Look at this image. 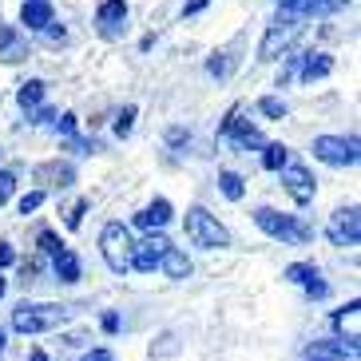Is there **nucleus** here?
<instances>
[{"mask_svg":"<svg viewBox=\"0 0 361 361\" xmlns=\"http://www.w3.org/2000/svg\"><path fill=\"white\" fill-rule=\"evenodd\" d=\"M318 278V266H310V262H294L286 266V282H298V286H306V282H314Z\"/></svg>","mask_w":361,"mask_h":361,"instance_id":"24","label":"nucleus"},{"mask_svg":"<svg viewBox=\"0 0 361 361\" xmlns=\"http://www.w3.org/2000/svg\"><path fill=\"white\" fill-rule=\"evenodd\" d=\"M20 24H28L32 32H44V28L52 24V4H48V0H24Z\"/></svg>","mask_w":361,"mask_h":361,"instance_id":"16","label":"nucleus"},{"mask_svg":"<svg viewBox=\"0 0 361 361\" xmlns=\"http://www.w3.org/2000/svg\"><path fill=\"white\" fill-rule=\"evenodd\" d=\"M207 4H211V0H187V4H183V16H199Z\"/></svg>","mask_w":361,"mask_h":361,"instance_id":"34","label":"nucleus"},{"mask_svg":"<svg viewBox=\"0 0 361 361\" xmlns=\"http://www.w3.org/2000/svg\"><path fill=\"white\" fill-rule=\"evenodd\" d=\"M131 128H135V107H123V111H119V119H116V135L119 139L131 135Z\"/></svg>","mask_w":361,"mask_h":361,"instance_id":"26","label":"nucleus"},{"mask_svg":"<svg viewBox=\"0 0 361 361\" xmlns=\"http://www.w3.org/2000/svg\"><path fill=\"white\" fill-rule=\"evenodd\" d=\"M99 250H104V262L116 270V274H128L131 270V234L123 223H107L99 234Z\"/></svg>","mask_w":361,"mask_h":361,"instance_id":"4","label":"nucleus"},{"mask_svg":"<svg viewBox=\"0 0 361 361\" xmlns=\"http://www.w3.org/2000/svg\"><path fill=\"white\" fill-rule=\"evenodd\" d=\"M294 75H298V56H290V64L282 68V72H278V87H286L290 80H294Z\"/></svg>","mask_w":361,"mask_h":361,"instance_id":"31","label":"nucleus"},{"mask_svg":"<svg viewBox=\"0 0 361 361\" xmlns=\"http://www.w3.org/2000/svg\"><path fill=\"white\" fill-rule=\"evenodd\" d=\"M96 28L104 40H119V36L128 32V0H99Z\"/></svg>","mask_w":361,"mask_h":361,"instance_id":"7","label":"nucleus"},{"mask_svg":"<svg viewBox=\"0 0 361 361\" xmlns=\"http://www.w3.org/2000/svg\"><path fill=\"white\" fill-rule=\"evenodd\" d=\"M16 99H20V107H40V99H44V80H28V84H20Z\"/></svg>","mask_w":361,"mask_h":361,"instance_id":"23","label":"nucleus"},{"mask_svg":"<svg viewBox=\"0 0 361 361\" xmlns=\"http://www.w3.org/2000/svg\"><path fill=\"white\" fill-rule=\"evenodd\" d=\"M298 32H302V20H298V16H282V20H274L270 28H266L262 44H258V60H278V56H286L290 44L298 40Z\"/></svg>","mask_w":361,"mask_h":361,"instance_id":"5","label":"nucleus"},{"mask_svg":"<svg viewBox=\"0 0 361 361\" xmlns=\"http://www.w3.org/2000/svg\"><path fill=\"white\" fill-rule=\"evenodd\" d=\"M52 266H56V278H60V282H80V258H75L72 250L52 255Z\"/></svg>","mask_w":361,"mask_h":361,"instance_id":"19","label":"nucleus"},{"mask_svg":"<svg viewBox=\"0 0 361 361\" xmlns=\"http://www.w3.org/2000/svg\"><path fill=\"white\" fill-rule=\"evenodd\" d=\"M226 139H234V143H238V147H262V135H258V128H250V123H246V119H238V107H231V116H226V123L223 128Z\"/></svg>","mask_w":361,"mask_h":361,"instance_id":"13","label":"nucleus"},{"mask_svg":"<svg viewBox=\"0 0 361 361\" xmlns=\"http://www.w3.org/2000/svg\"><path fill=\"white\" fill-rule=\"evenodd\" d=\"M40 250H44V255H60V250H64V243H60L52 231H40Z\"/></svg>","mask_w":361,"mask_h":361,"instance_id":"28","label":"nucleus"},{"mask_svg":"<svg viewBox=\"0 0 361 361\" xmlns=\"http://www.w3.org/2000/svg\"><path fill=\"white\" fill-rule=\"evenodd\" d=\"M207 68H211V75H226V72H231V60H219V56H214Z\"/></svg>","mask_w":361,"mask_h":361,"instance_id":"36","label":"nucleus"},{"mask_svg":"<svg viewBox=\"0 0 361 361\" xmlns=\"http://www.w3.org/2000/svg\"><path fill=\"white\" fill-rule=\"evenodd\" d=\"M290 163V147L282 143H262V167L266 171H282Z\"/></svg>","mask_w":361,"mask_h":361,"instance_id":"20","label":"nucleus"},{"mask_svg":"<svg viewBox=\"0 0 361 361\" xmlns=\"http://www.w3.org/2000/svg\"><path fill=\"white\" fill-rule=\"evenodd\" d=\"M357 238H361L357 207H341V211H334V219H329V243L334 246H357Z\"/></svg>","mask_w":361,"mask_h":361,"instance_id":"9","label":"nucleus"},{"mask_svg":"<svg viewBox=\"0 0 361 361\" xmlns=\"http://www.w3.org/2000/svg\"><path fill=\"white\" fill-rule=\"evenodd\" d=\"M52 119H56L52 107H40V111H36V123H52Z\"/></svg>","mask_w":361,"mask_h":361,"instance_id":"38","label":"nucleus"},{"mask_svg":"<svg viewBox=\"0 0 361 361\" xmlns=\"http://www.w3.org/2000/svg\"><path fill=\"white\" fill-rule=\"evenodd\" d=\"M4 290H8V282H4V278H0V298H4Z\"/></svg>","mask_w":361,"mask_h":361,"instance_id":"41","label":"nucleus"},{"mask_svg":"<svg viewBox=\"0 0 361 361\" xmlns=\"http://www.w3.org/2000/svg\"><path fill=\"white\" fill-rule=\"evenodd\" d=\"M16 262V250H12L8 243H0V270H4V266H12Z\"/></svg>","mask_w":361,"mask_h":361,"instance_id":"35","label":"nucleus"},{"mask_svg":"<svg viewBox=\"0 0 361 361\" xmlns=\"http://www.w3.org/2000/svg\"><path fill=\"white\" fill-rule=\"evenodd\" d=\"M255 223L262 226L270 238H282V243H310V238H314V231H310L302 219H294V214H278V211H270V207H258Z\"/></svg>","mask_w":361,"mask_h":361,"instance_id":"2","label":"nucleus"},{"mask_svg":"<svg viewBox=\"0 0 361 361\" xmlns=\"http://www.w3.org/2000/svg\"><path fill=\"white\" fill-rule=\"evenodd\" d=\"M32 361H48V357H44V350H32Z\"/></svg>","mask_w":361,"mask_h":361,"instance_id":"40","label":"nucleus"},{"mask_svg":"<svg viewBox=\"0 0 361 361\" xmlns=\"http://www.w3.org/2000/svg\"><path fill=\"white\" fill-rule=\"evenodd\" d=\"M219 187H223V195L231 202H238L246 195V183H243V175H234V171H223V175H219Z\"/></svg>","mask_w":361,"mask_h":361,"instance_id":"22","label":"nucleus"},{"mask_svg":"<svg viewBox=\"0 0 361 361\" xmlns=\"http://www.w3.org/2000/svg\"><path fill=\"white\" fill-rule=\"evenodd\" d=\"M357 135H318L314 139V159L329 163V167H353L357 163Z\"/></svg>","mask_w":361,"mask_h":361,"instance_id":"6","label":"nucleus"},{"mask_svg":"<svg viewBox=\"0 0 361 361\" xmlns=\"http://www.w3.org/2000/svg\"><path fill=\"white\" fill-rule=\"evenodd\" d=\"M286 16H298V20H306V16H329V12H341L350 0H278Z\"/></svg>","mask_w":361,"mask_h":361,"instance_id":"11","label":"nucleus"},{"mask_svg":"<svg viewBox=\"0 0 361 361\" xmlns=\"http://www.w3.org/2000/svg\"><path fill=\"white\" fill-rule=\"evenodd\" d=\"M329 72H334V56L329 52H302L298 56V80H302V84L326 80Z\"/></svg>","mask_w":361,"mask_h":361,"instance_id":"12","label":"nucleus"},{"mask_svg":"<svg viewBox=\"0 0 361 361\" xmlns=\"http://www.w3.org/2000/svg\"><path fill=\"white\" fill-rule=\"evenodd\" d=\"M40 202H44V191H28L20 202H16V207H20V214H32L36 207H40Z\"/></svg>","mask_w":361,"mask_h":361,"instance_id":"29","label":"nucleus"},{"mask_svg":"<svg viewBox=\"0 0 361 361\" xmlns=\"http://www.w3.org/2000/svg\"><path fill=\"white\" fill-rule=\"evenodd\" d=\"M135 223L143 226V231H163V226L171 223V202L167 199H155L151 207H143V211L135 214Z\"/></svg>","mask_w":361,"mask_h":361,"instance_id":"17","label":"nucleus"},{"mask_svg":"<svg viewBox=\"0 0 361 361\" xmlns=\"http://www.w3.org/2000/svg\"><path fill=\"white\" fill-rule=\"evenodd\" d=\"M345 353H357L350 341H338V338H318L306 345V361H341Z\"/></svg>","mask_w":361,"mask_h":361,"instance_id":"15","label":"nucleus"},{"mask_svg":"<svg viewBox=\"0 0 361 361\" xmlns=\"http://www.w3.org/2000/svg\"><path fill=\"white\" fill-rule=\"evenodd\" d=\"M56 128L64 131L68 139H75V116H72V111H68V116H60V123H56Z\"/></svg>","mask_w":361,"mask_h":361,"instance_id":"33","label":"nucleus"},{"mask_svg":"<svg viewBox=\"0 0 361 361\" xmlns=\"http://www.w3.org/2000/svg\"><path fill=\"white\" fill-rule=\"evenodd\" d=\"M104 329H107V334H116V329H119V318H116V314H104Z\"/></svg>","mask_w":361,"mask_h":361,"instance_id":"39","label":"nucleus"},{"mask_svg":"<svg viewBox=\"0 0 361 361\" xmlns=\"http://www.w3.org/2000/svg\"><path fill=\"white\" fill-rule=\"evenodd\" d=\"M258 111H262L266 119H286V104H282L278 96H262L258 99Z\"/></svg>","mask_w":361,"mask_h":361,"instance_id":"25","label":"nucleus"},{"mask_svg":"<svg viewBox=\"0 0 361 361\" xmlns=\"http://www.w3.org/2000/svg\"><path fill=\"white\" fill-rule=\"evenodd\" d=\"M159 266L167 270V278H191V258L183 255L179 246H171L167 255L159 258Z\"/></svg>","mask_w":361,"mask_h":361,"instance_id":"18","label":"nucleus"},{"mask_svg":"<svg viewBox=\"0 0 361 361\" xmlns=\"http://www.w3.org/2000/svg\"><path fill=\"white\" fill-rule=\"evenodd\" d=\"M24 56H28L24 32L16 28V24H0V60H4V64H16V60H24Z\"/></svg>","mask_w":361,"mask_h":361,"instance_id":"14","label":"nucleus"},{"mask_svg":"<svg viewBox=\"0 0 361 361\" xmlns=\"http://www.w3.org/2000/svg\"><path fill=\"white\" fill-rule=\"evenodd\" d=\"M84 211H87V199H80L72 211H68V231H75V226L84 223Z\"/></svg>","mask_w":361,"mask_h":361,"instance_id":"30","label":"nucleus"},{"mask_svg":"<svg viewBox=\"0 0 361 361\" xmlns=\"http://www.w3.org/2000/svg\"><path fill=\"white\" fill-rule=\"evenodd\" d=\"M306 294H310V298H326L329 286L322 282V278H314V282H306Z\"/></svg>","mask_w":361,"mask_h":361,"instance_id":"32","label":"nucleus"},{"mask_svg":"<svg viewBox=\"0 0 361 361\" xmlns=\"http://www.w3.org/2000/svg\"><path fill=\"white\" fill-rule=\"evenodd\" d=\"M80 361H116V357H111V350H92V353H84Z\"/></svg>","mask_w":361,"mask_h":361,"instance_id":"37","label":"nucleus"},{"mask_svg":"<svg viewBox=\"0 0 361 361\" xmlns=\"http://www.w3.org/2000/svg\"><path fill=\"white\" fill-rule=\"evenodd\" d=\"M167 250H171V243L163 238V234H147L143 243H131V266H135L139 274H151Z\"/></svg>","mask_w":361,"mask_h":361,"instance_id":"8","label":"nucleus"},{"mask_svg":"<svg viewBox=\"0 0 361 361\" xmlns=\"http://www.w3.org/2000/svg\"><path fill=\"white\" fill-rule=\"evenodd\" d=\"M12 191H16V175L12 171H0V207L12 199Z\"/></svg>","mask_w":361,"mask_h":361,"instance_id":"27","label":"nucleus"},{"mask_svg":"<svg viewBox=\"0 0 361 361\" xmlns=\"http://www.w3.org/2000/svg\"><path fill=\"white\" fill-rule=\"evenodd\" d=\"M0 353H4V329H0Z\"/></svg>","mask_w":361,"mask_h":361,"instance_id":"42","label":"nucleus"},{"mask_svg":"<svg viewBox=\"0 0 361 361\" xmlns=\"http://www.w3.org/2000/svg\"><path fill=\"white\" fill-rule=\"evenodd\" d=\"M357 302H350V306L341 310V314H334V326L338 329H350V345H357Z\"/></svg>","mask_w":361,"mask_h":361,"instance_id":"21","label":"nucleus"},{"mask_svg":"<svg viewBox=\"0 0 361 361\" xmlns=\"http://www.w3.org/2000/svg\"><path fill=\"white\" fill-rule=\"evenodd\" d=\"M68 322V310L64 306H16L12 314V329L16 334H44V329H56Z\"/></svg>","mask_w":361,"mask_h":361,"instance_id":"3","label":"nucleus"},{"mask_svg":"<svg viewBox=\"0 0 361 361\" xmlns=\"http://www.w3.org/2000/svg\"><path fill=\"white\" fill-rule=\"evenodd\" d=\"M282 183H286V191H290V199L298 202V207H306V202H314V179H310V171L302 167V163H286L282 167Z\"/></svg>","mask_w":361,"mask_h":361,"instance_id":"10","label":"nucleus"},{"mask_svg":"<svg viewBox=\"0 0 361 361\" xmlns=\"http://www.w3.org/2000/svg\"><path fill=\"white\" fill-rule=\"evenodd\" d=\"M183 231H187L191 246H202V250H219V246L231 243L226 226L219 223L211 211H202V207H191V211H187V219H183Z\"/></svg>","mask_w":361,"mask_h":361,"instance_id":"1","label":"nucleus"}]
</instances>
